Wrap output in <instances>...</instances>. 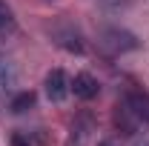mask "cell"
Instances as JSON below:
<instances>
[{
  "label": "cell",
  "mask_w": 149,
  "mask_h": 146,
  "mask_svg": "<svg viewBox=\"0 0 149 146\" xmlns=\"http://www.w3.org/2000/svg\"><path fill=\"white\" fill-rule=\"evenodd\" d=\"M100 46L112 52V55H120V52H132V49H138V40L132 32L126 29H118V26H109V29H103L100 32Z\"/></svg>",
  "instance_id": "6da1fadb"
},
{
  "label": "cell",
  "mask_w": 149,
  "mask_h": 146,
  "mask_svg": "<svg viewBox=\"0 0 149 146\" xmlns=\"http://www.w3.org/2000/svg\"><path fill=\"white\" fill-rule=\"evenodd\" d=\"M6 29H12V12L0 3V32H6Z\"/></svg>",
  "instance_id": "52a82bcc"
},
{
  "label": "cell",
  "mask_w": 149,
  "mask_h": 146,
  "mask_svg": "<svg viewBox=\"0 0 149 146\" xmlns=\"http://www.w3.org/2000/svg\"><path fill=\"white\" fill-rule=\"evenodd\" d=\"M69 92H72V80L66 77L63 69H52V72L46 74V95H49V100L63 103L69 97Z\"/></svg>",
  "instance_id": "7a4b0ae2"
},
{
  "label": "cell",
  "mask_w": 149,
  "mask_h": 146,
  "mask_svg": "<svg viewBox=\"0 0 149 146\" xmlns=\"http://www.w3.org/2000/svg\"><path fill=\"white\" fill-rule=\"evenodd\" d=\"M32 106H35V92H17L12 97V103H9V109L15 112V115H23V112H29Z\"/></svg>",
  "instance_id": "5b68a950"
},
{
  "label": "cell",
  "mask_w": 149,
  "mask_h": 146,
  "mask_svg": "<svg viewBox=\"0 0 149 146\" xmlns=\"http://www.w3.org/2000/svg\"><path fill=\"white\" fill-rule=\"evenodd\" d=\"M12 146H29V140L23 135H12Z\"/></svg>",
  "instance_id": "ba28073f"
},
{
  "label": "cell",
  "mask_w": 149,
  "mask_h": 146,
  "mask_svg": "<svg viewBox=\"0 0 149 146\" xmlns=\"http://www.w3.org/2000/svg\"><path fill=\"white\" fill-rule=\"evenodd\" d=\"M72 92H74V97H80V100H92L100 92V83H97L95 74L80 72V74H74V80H72Z\"/></svg>",
  "instance_id": "3957f363"
},
{
  "label": "cell",
  "mask_w": 149,
  "mask_h": 146,
  "mask_svg": "<svg viewBox=\"0 0 149 146\" xmlns=\"http://www.w3.org/2000/svg\"><path fill=\"white\" fill-rule=\"evenodd\" d=\"M55 37H57V43H60L63 49H69V52H83V43H80L77 32H66V35L55 32Z\"/></svg>",
  "instance_id": "8992f818"
},
{
  "label": "cell",
  "mask_w": 149,
  "mask_h": 146,
  "mask_svg": "<svg viewBox=\"0 0 149 146\" xmlns=\"http://www.w3.org/2000/svg\"><path fill=\"white\" fill-rule=\"evenodd\" d=\"M100 146H118V143H115V140H103Z\"/></svg>",
  "instance_id": "9c48e42d"
},
{
  "label": "cell",
  "mask_w": 149,
  "mask_h": 146,
  "mask_svg": "<svg viewBox=\"0 0 149 146\" xmlns=\"http://www.w3.org/2000/svg\"><path fill=\"white\" fill-rule=\"evenodd\" d=\"M123 106L132 109L141 120H149V97L143 95V92H135V89L126 92V95H123Z\"/></svg>",
  "instance_id": "277c9868"
}]
</instances>
